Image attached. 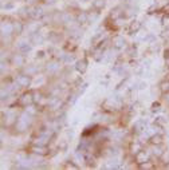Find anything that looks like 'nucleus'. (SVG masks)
Segmentation results:
<instances>
[{"label":"nucleus","mask_w":169,"mask_h":170,"mask_svg":"<svg viewBox=\"0 0 169 170\" xmlns=\"http://www.w3.org/2000/svg\"><path fill=\"white\" fill-rule=\"evenodd\" d=\"M19 82H20L21 84H24V86H26V84H28V78H27V76H23V78H20V79H19Z\"/></svg>","instance_id":"obj_1"}]
</instances>
